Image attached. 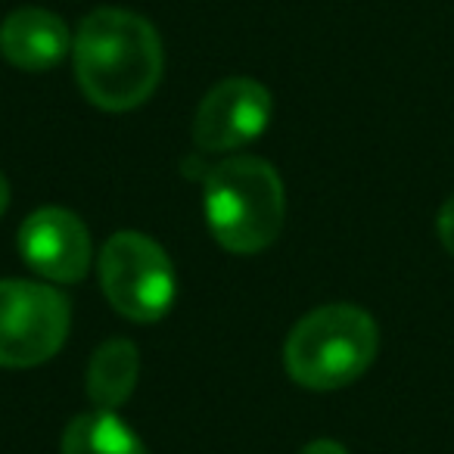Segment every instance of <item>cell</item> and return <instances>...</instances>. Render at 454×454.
<instances>
[{
    "mask_svg": "<svg viewBox=\"0 0 454 454\" xmlns=\"http://www.w3.org/2000/svg\"><path fill=\"white\" fill-rule=\"evenodd\" d=\"M75 72L94 106L128 113L146 103L162 78V41L144 16L103 7L75 35Z\"/></svg>",
    "mask_w": 454,
    "mask_h": 454,
    "instance_id": "6da1fadb",
    "label": "cell"
},
{
    "mask_svg": "<svg viewBox=\"0 0 454 454\" xmlns=\"http://www.w3.org/2000/svg\"><path fill=\"white\" fill-rule=\"evenodd\" d=\"M284 184L271 162L231 156L206 175V218L215 240L234 255L262 253L284 227Z\"/></svg>",
    "mask_w": 454,
    "mask_h": 454,
    "instance_id": "7a4b0ae2",
    "label": "cell"
},
{
    "mask_svg": "<svg viewBox=\"0 0 454 454\" xmlns=\"http://www.w3.org/2000/svg\"><path fill=\"white\" fill-rule=\"evenodd\" d=\"M377 324L358 305H324L293 327L284 348L286 373L305 389H342L377 358Z\"/></svg>",
    "mask_w": 454,
    "mask_h": 454,
    "instance_id": "3957f363",
    "label": "cell"
},
{
    "mask_svg": "<svg viewBox=\"0 0 454 454\" xmlns=\"http://www.w3.org/2000/svg\"><path fill=\"white\" fill-rule=\"evenodd\" d=\"M100 284L113 309L140 324L159 321L175 302V268L168 255L137 231H121L106 240Z\"/></svg>",
    "mask_w": 454,
    "mask_h": 454,
    "instance_id": "277c9868",
    "label": "cell"
},
{
    "mask_svg": "<svg viewBox=\"0 0 454 454\" xmlns=\"http://www.w3.org/2000/svg\"><path fill=\"white\" fill-rule=\"evenodd\" d=\"M69 333V302L53 286L0 280V367L53 358Z\"/></svg>",
    "mask_w": 454,
    "mask_h": 454,
    "instance_id": "5b68a950",
    "label": "cell"
},
{
    "mask_svg": "<svg viewBox=\"0 0 454 454\" xmlns=\"http://www.w3.org/2000/svg\"><path fill=\"white\" fill-rule=\"evenodd\" d=\"M271 94L253 78L215 84L193 119V140L206 153H231L255 140L271 121Z\"/></svg>",
    "mask_w": 454,
    "mask_h": 454,
    "instance_id": "8992f818",
    "label": "cell"
},
{
    "mask_svg": "<svg viewBox=\"0 0 454 454\" xmlns=\"http://www.w3.org/2000/svg\"><path fill=\"white\" fill-rule=\"evenodd\" d=\"M20 253L32 271L57 284H78L90 268V234L69 208L44 206L26 218Z\"/></svg>",
    "mask_w": 454,
    "mask_h": 454,
    "instance_id": "52a82bcc",
    "label": "cell"
},
{
    "mask_svg": "<svg viewBox=\"0 0 454 454\" xmlns=\"http://www.w3.org/2000/svg\"><path fill=\"white\" fill-rule=\"evenodd\" d=\"M72 47L69 26L57 13L41 7H22L0 26V53L26 72H44L63 63Z\"/></svg>",
    "mask_w": 454,
    "mask_h": 454,
    "instance_id": "ba28073f",
    "label": "cell"
},
{
    "mask_svg": "<svg viewBox=\"0 0 454 454\" xmlns=\"http://www.w3.org/2000/svg\"><path fill=\"white\" fill-rule=\"evenodd\" d=\"M140 373V355L131 340H109L88 367V395L97 411H115L131 398Z\"/></svg>",
    "mask_w": 454,
    "mask_h": 454,
    "instance_id": "9c48e42d",
    "label": "cell"
},
{
    "mask_svg": "<svg viewBox=\"0 0 454 454\" xmlns=\"http://www.w3.org/2000/svg\"><path fill=\"white\" fill-rule=\"evenodd\" d=\"M63 454H146V448L113 411H94L66 427Z\"/></svg>",
    "mask_w": 454,
    "mask_h": 454,
    "instance_id": "30bf717a",
    "label": "cell"
},
{
    "mask_svg": "<svg viewBox=\"0 0 454 454\" xmlns=\"http://www.w3.org/2000/svg\"><path fill=\"white\" fill-rule=\"evenodd\" d=\"M435 227H439V240L448 253L454 255V196H448L445 206L439 208V218H435Z\"/></svg>",
    "mask_w": 454,
    "mask_h": 454,
    "instance_id": "8fae6325",
    "label": "cell"
},
{
    "mask_svg": "<svg viewBox=\"0 0 454 454\" xmlns=\"http://www.w3.org/2000/svg\"><path fill=\"white\" fill-rule=\"evenodd\" d=\"M299 454H348V451L333 439H317V442H311V445H305Z\"/></svg>",
    "mask_w": 454,
    "mask_h": 454,
    "instance_id": "7c38bea8",
    "label": "cell"
},
{
    "mask_svg": "<svg viewBox=\"0 0 454 454\" xmlns=\"http://www.w3.org/2000/svg\"><path fill=\"white\" fill-rule=\"evenodd\" d=\"M7 206H10V184H7V177L0 175V215L7 212Z\"/></svg>",
    "mask_w": 454,
    "mask_h": 454,
    "instance_id": "4fadbf2b",
    "label": "cell"
}]
</instances>
